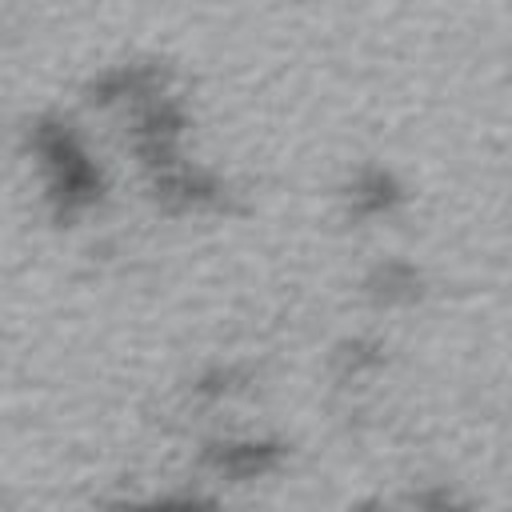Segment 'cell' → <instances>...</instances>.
<instances>
[{"instance_id":"cell-1","label":"cell","mask_w":512,"mask_h":512,"mask_svg":"<svg viewBox=\"0 0 512 512\" xmlns=\"http://www.w3.org/2000/svg\"><path fill=\"white\" fill-rule=\"evenodd\" d=\"M136 512H196V504H180V508H172V504H156V508H136Z\"/></svg>"}]
</instances>
